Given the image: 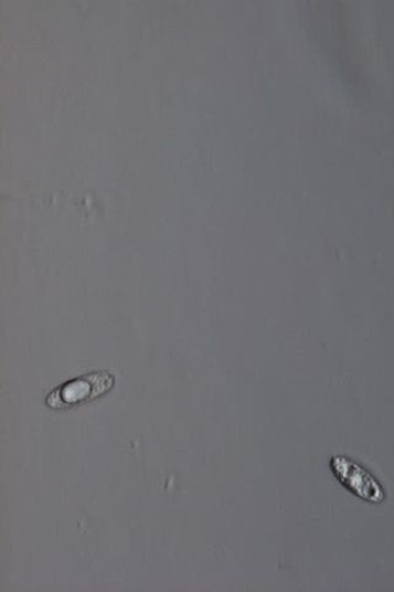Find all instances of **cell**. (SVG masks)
Returning <instances> with one entry per match:
<instances>
[{
	"instance_id": "obj_1",
	"label": "cell",
	"mask_w": 394,
	"mask_h": 592,
	"mask_svg": "<svg viewBox=\"0 0 394 592\" xmlns=\"http://www.w3.org/2000/svg\"><path fill=\"white\" fill-rule=\"evenodd\" d=\"M115 379L111 374L99 372L71 380L70 383L56 389L47 398L52 409H68L103 397L113 389Z\"/></svg>"
},
{
	"instance_id": "obj_2",
	"label": "cell",
	"mask_w": 394,
	"mask_h": 592,
	"mask_svg": "<svg viewBox=\"0 0 394 592\" xmlns=\"http://www.w3.org/2000/svg\"><path fill=\"white\" fill-rule=\"evenodd\" d=\"M336 479L359 499L380 505L386 500V491L381 483L362 465L344 456L330 461Z\"/></svg>"
}]
</instances>
